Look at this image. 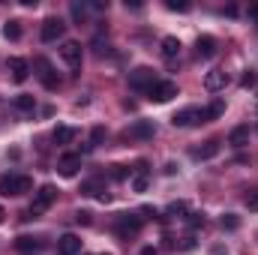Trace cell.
Here are the masks:
<instances>
[{"label": "cell", "instance_id": "4fadbf2b", "mask_svg": "<svg viewBox=\"0 0 258 255\" xmlns=\"http://www.w3.org/2000/svg\"><path fill=\"white\" fill-rule=\"evenodd\" d=\"M9 72H12V81H27V75H30V63L24 60V57H12L9 60Z\"/></svg>", "mask_w": 258, "mask_h": 255}, {"label": "cell", "instance_id": "7c38bea8", "mask_svg": "<svg viewBox=\"0 0 258 255\" xmlns=\"http://www.w3.org/2000/svg\"><path fill=\"white\" fill-rule=\"evenodd\" d=\"M78 252H81V237L63 234V237L57 240V255H78Z\"/></svg>", "mask_w": 258, "mask_h": 255}, {"label": "cell", "instance_id": "9c48e42d", "mask_svg": "<svg viewBox=\"0 0 258 255\" xmlns=\"http://www.w3.org/2000/svg\"><path fill=\"white\" fill-rule=\"evenodd\" d=\"M171 123L174 126H195V123H201V108H183V111H177L174 117H171Z\"/></svg>", "mask_w": 258, "mask_h": 255}, {"label": "cell", "instance_id": "2e32d148", "mask_svg": "<svg viewBox=\"0 0 258 255\" xmlns=\"http://www.w3.org/2000/svg\"><path fill=\"white\" fill-rule=\"evenodd\" d=\"M15 249L21 255H36L42 249V243H39L36 237H18V240H15Z\"/></svg>", "mask_w": 258, "mask_h": 255}, {"label": "cell", "instance_id": "8992f818", "mask_svg": "<svg viewBox=\"0 0 258 255\" xmlns=\"http://www.w3.org/2000/svg\"><path fill=\"white\" fill-rule=\"evenodd\" d=\"M33 69H36L39 81H42L48 90H54V87H57V75H54V66L48 63L45 57H36V60H33Z\"/></svg>", "mask_w": 258, "mask_h": 255}, {"label": "cell", "instance_id": "9a60e30c", "mask_svg": "<svg viewBox=\"0 0 258 255\" xmlns=\"http://www.w3.org/2000/svg\"><path fill=\"white\" fill-rule=\"evenodd\" d=\"M153 123L150 120H135L132 126H129V138H153Z\"/></svg>", "mask_w": 258, "mask_h": 255}, {"label": "cell", "instance_id": "d6986e66", "mask_svg": "<svg viewBox=\"0 0 258 255\" xmlns=\"http://www.w3.org/2000/svg\"><path fill=\"white\" fill-rule=\"evenodd\" d=\"M81 192H84V195H96L99 201H108V198H111L99 180H87V183H81Z\"/></svg>", "mask_w": 258, "mask_h": 255}, {"label": "cell", "instance_id": "d590c367", "mask_svg": "<svg viewBox=\"0 0 258 255\" xmlns=\"http://www.w3.org/2000/svg\"><path fill=\"white\" fill-rule=\"evenodd\" d=\"M249 15H252V18L258 21V3H252V6H249Z\"/></svg>", "mask_w": 258, "mask_h": 255}, {"label": "cell", "instance_id": "7a4b0ae2", "mask_svg": "<svg viewBox=\"0 0 258 255\" xmlns=\"http://www.w3.org/2000/svg\"><path fill=\"white\" fill-rule=\"evenodd\" d=\"M33 189V180L27 174H6L0 180V195H24Z\"/></svg>", "mask_w": 258, "mask_h": 255}, {"label": "cell", "instance_id": "5bb4252c", "mask_svg": "<svg viewBox=\"0 0 258 255\" xmlns=\"http://www.w3.org/2000/svg\"><path fill=\"white\" fill-rule=\"evenodd\" d=\"M195 54L204 57V60H210V57L216 54V39H213V36H198V42H195Z\"/></svg>", "mask_w": 258, "mask_h": 255}, {"label": "cell", "instance_id": "f1b7e54d", "mask_svg": "<svg viewBox=\"0 0 258 255\" xmlns=\"http://www.w3.org/2000/svg\"><path fill=\"white\" fill-rule=\"evenodd\" d=\"M102 138H105V129L96 126L93 132H90V144H87V147H90V150H93V147H99V144H102Z\"/></svg>", "mask_w": 258, "mask_h": 255}, {"label": "cell", "instance_id": "8fae6325", "mask_svg": "<svg viewBox=\"0 0 258 255\" xmlns=\"http://www.w3.org/2000/svg\"><path fill=\"white\" fill-rule=\"evenodd\" d=\"M228 84V75L222 72V69H210L207 75H204V87L210 90V93H216V90H222Z\"/></svg>", "mask_w": 258, "mask_h": 255}, {"label": "cell", "instance_id": "836d02e7", "mask_svg": "<svg viewBox=\"0 0 258 255\" xmlns=\"http://www.w3.org/2000/svg\"><path fill=\"white\" fill-rule=\"evenodd\" d=\"M75 219H78L81 225H90V213H87V210H78V213H75Z\"/></svg>", "mask_w": 258, "mask_h": 255}, {"label": "cell", "instance_id": "277c9868", "mask_svg": "<svg viewBox=\"0 0 258 255\" xmlns=\"http://www.w3.org/2000/svg\"><path fill=\"white\" fill-rule=\"evenodd\" d=\"M114 231H117L123 240L135 237V234L141 231V216H129V213H120V216H117V222H114Z\"/></svg>", "mask_w": 258, "mask_h": 255}, {"label": "cell", "instance_id": "83f0119b", "mask_svg": "<svg viewBox=\"0 0 258 255\" xmlns=\"http://www.w3.org/2000/svg\"><path fill=\"white\" fill-rule=\"evenodd\" d=\"M255 84H258V72L255 69H246L243 78H240V87H255Z\"/></svg>", "mask_w": 258, "mask_h": 255}, {"label": "cell", "instance_id": "52a82bcc", "mask_svg": "<svg viewBox=\"0 0 258 255\" xmlns=\"http://www.w3.org/2000/svg\"><path fill=\"white\" fill-rule=\"evenodd\" d=\"M63 30H66V24L60 21V18H45L42 21V42H57L60 36H63Z\"/></svg>", "mask_w": 258, "mask_h": 255}, {"label": "cell", "instance_id": "4dcf8cb0", "mask_svg": "<svg viewBox=\"0 0 258 255\" xmlns=\"http://www.w3.org/2000/svg\"><path fill=\"white\" fill-rule=\"evenodd\" d=\"M237 225H240V219H237L234 213H225V216H222V228H228V231H234Z\"/></svg>", "mask_w": 258, "mask_h": 255}, {"label": "cell", "instance_id": "30bf717a", "mask_svg": "<svg viewBox=\"0 0 258 255\" xmlns=\"http://www.w3.org/2000/svg\"><path fill=\"white\" fill-rule=\"evenodd\" d=\"M78 168H81V156L78 153H66V156H60V162H57V171L63 177H75Z\"/></svg>", "mask_w": 258, "mask_h": 255}, {"label": "cell", "instance_id": "1f68e13d", "mask_svg": "<svg viewBox=\"0 0 258 255\" xmlns=\"http://www.w3.org/2000/svg\"><path fill=\"white\" fill-rule=\"evenodd\" d=\"M111 177H114V180H126V177H132V171H129L126 165H114V171H111Z\"/></svg>", "mask_w": 258, "mask_h": 255}, {"label": "cell", "instance_id": "cb8c5ba5", "mask_svg": "<svg viewBox=\"0 0 258 255\" xmlns=\"http://www.w3.org/2000/svg\"><path fill=\"white\" fill-rule=\"evenodd\" d=\"M165 213H168V216H174V219H183V216L189 213V204H186V201H171Z\"/></svg>", "mask_w": 258, "mask_h": 255}, {"label": "cell", "instance_id": "d6a6232c", "mask_svg": "<svg viewBox=\"0 0 258 255\" xmlns=\"http://www.w3.org/2000/svg\"><path fill=\"white\" fill-rule=\"evenodd\" d=\"M246 207H249V210H258V189L246 195Z\"/></svg>", "mask_w": 258, "mask_h": 255}, {"label": "cell", "instance_id": "74e56055", "mask_svg": "<svg viewBox=\"0 0 258 255\" xmlns=\"http://www.w3.org/2000/svg\"><path fill=\"white\" fill-rule=\"evenodd\" d=\"M3 219H6V210H3V207H0V225H3Z\"/></svg>", "mask_w": 258, "mask_h": 255}, {"label": "cell", "instance_id": "6da1fadb", "mask_svg": "<svg viewBox=\"0 0 258 255\" xmlns=\"http://www.w3.org/2000/svg\"><path fill=\"white\" fill-rule=\"evenodd\" d=\"M54 198H57V189H54L51 183L39 186V189L33 192V204H30V210H27V216H24V219H30V216L36 219V216H39L42 210H48V207L54 204Z\"/></svg>", "mask_w": 258, "mask_h": 255}, {"label": "cell", "instance_id": "7402d4cb", "mask_svg": "<svg viewBox=\"0 0 258 255\" xmlns=\"http://www.w3.org/2000/svg\"><path fill=\"white\" fill-rule=\"evenodd\" d=\"M3 36H6V39H12V42H15V39H21V21H18V18H9V21L3 24Z\"/></svg>", "mask_w": 258, "mask_h": 255}, {"label": "cell", "instance_id": "e575fe53", "mask_svg": "<svg viewBox=\"0 0 258 255\" xmlns=\"http://www.w3.org/2000/svg\"><path fill=\"white\" fill-rule=\"evenodd\" d=\"M189 225H192V228H198V225H204V216H201V213H192V219H189Z\"/></svg>", "mask_w": 258, "mask_h": 255}, {"label": "cell", "instance_id": "603a6c76", "mask_svg": "<svg viewBox=\"0 0 258 255\" xmlns=\"http://www.w3.org/2000/svg\"><path fill=\"white\" fill-rule=\"evenodd\" d=\"M51 138H54V144H69V141L75 138V129H72V126H57Z\"/></svg>", "mask_w": 258, "mask_h": 255}, {"label": "cell", "instance_id": "3957f363", "mask_svg": "<svg viewBox=\"0 0 258 255\" xmlns=\"http://www.w3.org/2000/svg\"><path fill=\"white\" fill-rule=\"evenodd\" d=\"M153 84H156V75H153V69H150V66H138V69H132V72H129V87H132V90L147 93Z\"/></svg>", "mask_w": 258, "mask_h": 255}, {"label": "cell", "instance_id": "8d00e7d4", "mask_svg": "<svg viewBox=\"0 0 258 255\" xmlns=\"http://www.w3.org/2000/svg\"><path fill=\"white\" fill-rule=\"evenodd\" d=\"M141 255H156V249H153V246H144V249H141Z\"/></svg>", "mask_w": 258, "mask_h": 255}, {"label": "cell", "instance_id": "ac0fdd59", "mask_svg": "<svg viewBox=\"0 0 258 255\" xmlns=\"http://www.w3.org/2000/svg\"><path fill=\"white\" fill-rule=\"evenodd\" d=\"M177 54H180V39L177 36H165L162 39V57L165 60H174Z\"/></svg>", "mask_w": 258, "mask_h": 255}, {"label": "cell", "instance_id": "484cf974", "mask_svg": "<svg viewBox=\"0 0 258 255\" xmlns=\"http://www.w3.org/2000/svg\"><path fill=\"white\" fill-rule=\"evenodd\" d=\"M165 6H168L171 12H189V9H192L189 0H165Z\"/></svg>", "mask_w": 258, "mask_h": 255}, {"label": "cell", "instance_id": "ffe728a7", "mask_svg": "<svg viewBox=\"0 0 258 255\" xmlns=\"http://www.w3.org/2000/svg\"><path fill=\"white\" fill-rule=\"evenodd\" d=\"M216 153H219V141L213 138V141H207L204 147H195V150H192V159H213Z\"/></svg>", "mask_w": 258, "mask_h": 255}, {"label": "cell", "instance_id": "4316f807", "mask_svg": "<svg viewBox=\"0 0 258 255\" xmlns=\"http://www.w3.org/2000/svg\"><path fill=\"white\" fill-rule=\"evenodd\" d=\"M147 183H150V180H147V174H144V171H138V174L132 177V189H135V192H144V189H147Z\"/></svg>", "mask_w": 258, "mask_h": 255}, {"label": "cell", "instance_id": "d4e9b609", "mask_svg": "<svg viewBox=\"0 0 258 255\" xmlns=\"http://www.w3.org/2000/svg\"><path fill=\"white\" fill-rule=\"evenodd\" d=\"M15 108L18 111H33L36 108V99L30 93H21V96H15Z\"/></svg>", "mask_w": 258, "mask_h": 255}, {"label": "cell", "instance_id": "ba28073f", "mask_svg": "<svg viewBox=\"0 0 258 255\" xmlns=\"http://www.w3.org/2000/svg\"><path fill=\"white\" fill-rule=\"evenodd\" d=\"M60 57L66 60V66L69 69H81V45L78 42H63V48H60Z\"/></svg>", "mask_w": 258, "mask_h": 255}, {"label": "cell", "instance_id": "f546056e", "mask_svg": "<svg viewBox=\"0 0 258 255\" xmlns=\"http://www.w3.org/2000/svg\"><path fill=\"white\" fill-rule=\"evenodd\" d=\"M72 18L75 21H84L87 18V6L84 3H72Z\"/></svg>", "mask_w": 258, "mask_h": 255}, {"label": "cell", "instance_id": "44dd1931", "mask_svg": "<svg viewBox=\"0 0 258 255\" xmlns=\"http://www.w3.org/2000/svg\"><path fill=\"white\" fill-rule=\"evenodd\" d=\"M228 144H231V147H243V144H249V126H234L231 129V135H228Z\"/></svg>", "mask_w": 258, "mask_h": 255}, {"label": "cell", "instance_id": "e0dca14e", "mask_svg": "<svg viewBox=\"0 0 258 255\" xmlns=\"http://www.w3.org/2000/svg\"><path fill=\"white\" fill-rule=\"evenodd\" d=\"M222 114H225V102H222V99H213L207 108H201V123H204V120H216V117H222Z\"/></svg>", "mask_w": 258, "mask_h": 255}, {"label": "cell", "instance_id": "5b68a950", "mask_svg": "<svg viewBox=\"0 0 258 255\" xmlns=\"http://www.w3.org/2000/svg\"><path fill=\"white\" fill-rule=\"evenodd\" d=\"M147 96H150L153 102H168V99L177 96V84H174V81H156V84L147 90Z\"/></svg>", "mask_w": 258, "mask_h": 255}]
</instances>
